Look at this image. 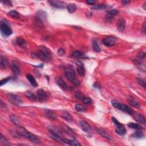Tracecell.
Here are the masks:
<instances>
[{"instance_id":"44dd1931","label":"cell","mask_w":146,"mask_h":146,"mask_svg":"<svg viewBox=\"0 0 146 146\" xmlns=\"http://www.w3.org/2000/svg\"><path fill=\"white\" fill-rule=\"evenodd\" d=\"M26 78H27L28 81H29L30 83L31 84V85L33 86V87H38V85L37 82V81H35L34 78L33 77L32 75H30V74H28V75H26Z\"/></svg>"},{"instance_id":"2e32d148","label":"cell","mask_w":146,"mask_h":146,"mask_svg":"<svg viewBox=\"0 0 146 146\" xmlns=\"http://www.w3.org/2000/svg\"><path fill=\"white\" fill-rule=\"evenodd\" d=\"M126 21L123 18H121L118 20V24H117V29L120 32H123L124 29L126 28Z\"/></svg>"},{"instance_id":"5b68a950","label":"cell","mask_w":146,"mask_h":146,"mask_svg":"<svg viewBox=\"0 0 146 146\" xmlns=\"http://www.w3.org/2000/svg\"><path fill=\"white\" fill-rule=\"evenodd\" d=\"M6 98L9 102L11 103V104L16 105V106H19V105L22 104L23 103L21 98L18 95L13 94V93H9L7 94Z\"/></svg>"},{"instance_id":"5bb4252c","label":"cell","mask_w":146,"mask_h":146,"mask_svg":"<svg viewBox=\"0 0 146 146\" xmlns=\"http://www.w3.org/2000/svg\"><path fill=\"white\" fill-rule=\"evenodd\" d=\"M116 126L115 128L116 132L118 134V135L121 136H124L125 135L127 132V130L123 124L120 123Z\"/></svg>"},{"instance_id":"e575fe53","label":"cell","mask_w":146,"mask_h":146,"mask_svg":"<svg viewBox=\"0 0 146 146\" xmlns=\"http://www.w3.org/2000/svg\"><path fill=\"white\" fill-rule=\"evenodd\" d=\"M8 14L11 17L16 19H18L20 18V13L16 10H11L8 13Z\"/></svg>"},{"instance_id":"7a4b0ae2","label":"cell","mask_w":146,"mask_h":146,"mask_svg":"<svg viewBox=\"0 0 146 146\" xmlns=\"http://www.w3.org/2000/svg\"><path fill=\"white\" fill-rule=\"evenodd\" d=\"M17 132L19 135L23 136V137L31 141L32 142L35 143H40V140L36 136H35L34 135H33V134L29 132L24 127H21V126H18V128L17 129Z\"/></svg>"},{"instance_id":"277c9868","label":"cell","mask_w":146,"mask_h":146,"mask_svg":"<svg viewBox=\"0 0 146 146\" xmlns=\"http://www.w3.org/2000/svg\"><path fill=\"white\" fill-rule=\"evenodd\" d=\"M0 30L1 34L4 37H9L13 34V31L11 30L9 22L6 20H2L0 23Z\"/></svg>"},{"instance_id":"4fadbf2b","label":"cell","mask_w":146,"mask_h":146,"mask_svg":"<svg viewBox=\"0 0 146 146\" xmlns=\"http://www.w3.org/2000/svg\"><path fill=\"white\" fill-rule=\"evenodd\" d=\"M56 82L59 87H60L62 90L66 91L68 90V86H67L65 82L62 79L61 77H56Z\"/></svg>"},{"instance_id":"4316f807","label":"cell","mask_w":146,"mask_h":146,"mask_svg":"<svg viewBox=\"0 0 146 146\" xmlns=\"http://www.w3.org/2000/svg\"><path fill=\"white\" fill-rule=\"evenodd\" d=\"M71 57L75 58H85V54L80 51H75L71 54Z\"/></svg>"},{"instance_id":"ee69618b","label":"cell","mask_w":146,"mask_h":146,"mask_svg":"<svg viewBox=\"0 0 146 146\" xmlns=\"http://www.w3.org/2000/svg\"><path fill=\"white\" fill-rule=\"evenodd\" d=\"M137 57L139 59V60H142V59H144L145 58V53L143 51H140L138 54Z\"/></svg>"},{"instance_id":"1f68e13d","label":"cell","mask_w":146,"mask_h":146,"mask_svg":"<svg viewBox=\"0 0 146 146\" xmlns=\"http://www.w3.org/2000/svg\"><path fill=\"white\" fill-rule=\"evenodd\" d=\"M129 104H130L131 106L135 107V108L139 109L140 107V104L137 101V100H136L135 99H131L130 100H129Z\"/></svg>"},{"instance_id":"f546056e","label":"cell","mask_w":146,"mask_h":146,"mask_svg":"<svg viewBox=\"0 0 146 146\" xmlns=\"http://www.w3.org/2000/svg\"><path fill=\"white\" fill-rule=\"evenodd\" d=\"M62 117L64 119V120H66L68 122H71L73 120L72 117L70 115V114L67 111H64L63 113L62 114Z\"/></svg>"},{"instance_id":"8992f818","label":"cell","mask_w":146,"mask_h":146,"mask_svg":"<svg viewBox=\"0 0 146 146\" xmlns=\"http://www.w3.org/2000/svg\"><path fill=\"white\" fill-rule=\"evenodd\" d=\"M117 41V38L114 36H107L102 40L103 44L107 47H110L114 45Z\"/></svg>"},{"instance_id":"d6a6232c","label":"cell","mask_w":146,"mask_h":146,"mask_svg":"<svg viewBox=\"0 0 146 146\" xmlns=\"http://www.w3.org/2000/svg\"><path fill=\"white\" fill-rule=\"evenodd\" d=\"M92 49L93 50L96 52H99L101 51L100 47L98 45V43L97 41H94L92 42Z\"/></svg>"},{"instance_id":"603a6c76","label":"cell","mask_w":146,"mask_h":146,"mask_svg":"<svg viewBox=\"0 0 146 146\" xmlns=\"http://www.w3.org/2000/svg\"><path fill=\"white\" fill-rule=\"evenodd\" d=\"M77 72L81 76H83L85 74V69L82 63L77 64Z\"/></svg>"},{"instance_id":"9a60e30c","label":"cell","mask_w":146,"mask_h":146,"mask_svg":"<svg viewBox=\"0 0 146 146\" xmlns=\"http://www.w3.org/2000/svg\"><path fill=\"white\" fill-rule=\"evenodd\" d=\"M8 66L9 62L8 59L6 57L1 56V57H0V68L2 70H5V69L8 68Z\"/></svg>"},{"instance_id":"484cf974","label":"cell","mask_w":146,"mask_h":146,"mask_svg":"<svg viewBox=\"0 0 146 146\" xmlns=\"http://www.w3.org/2000/svg\"><path fill=\"white\" fill-rule=\"evenodd\" d=\"M10 119L12 123H13L16 126H20L21 122L20 119L18 118L17 116L14 115H10Z\"/></svg>"},{"instance_id":"3957f363","label":"cell","mask_w":146,"mask_h":146,"mask_svg":"<svg viewBox=\"0 0 146 146\" xmlns=\"http://www.w3.org/2000/svg\"><path fill=\"white\" fill-rule=\"evenodd\" d=\"M111 104L115 108L121 110L122 111L126 112V113L130 115H133L134 113H135L130 107H128V106H127V105L124 104H122L120 102H118L115 100H112L111 101Z\"/></svg>"},{"instance_id":"836d02e7","label":"cell","mask_w":146,"mask_h":146,"mask_svg":"<svg viewBox=\"0 0 146 146\" xmlns=\"http://www.w3.org/2000/svg\"><path fill=\"white\" fill-rule=\"evenodd\" d=\"M132 136L134 138H136V139H140L143 138L144 136V134H143L142 131H140L139 130H138L137 131L134 132Z\"/></svg>"},{"instance_id":"bcb514c9","label":"cell","mask_w":146,"mask_h":146,"mask_svg":"<svg viewBox=\"0 0 146 146\" xmlns=\"http://www.w3.org/2000/svg\"><path fill=\"white\" fill-rule=\"evenodd\" d=\"M58 54L59 56H63V55H64V50L63 49H59L58 50Z\"/></svg>"},{"instance_id":"c3c4849f","label":"cell","mask_w":146,"mask_h":146,"mask_svg":"<svg viewBox=\"0 0 146 146\" xmlns=\"http://www.w3.org/2000/svg\"><path fill=\"white\" fill-rule=\"evenodd\" d=\"M86 3L88 5H93L95 3V1H93V0H87V1H86Z\"/></svg>"},{"instance_id":"ffe728a7","label":"cell","mask_w":146,"mask_h":146,"mask_svg":"<svg viewBox=\"0 0 146 146\" xmlns=\"http://www.w3.org/2000/svg\"><path fill=\"white\" fill-rule=\"evenodd\" d=\"M97 132L100 135H101L102 137L106 138L107 140H111L112 139L111 136L105 131L103 130H102V129H100V128H97Z\"/></svg>"},{"instance_id":"ba28073f","label":"cell","mask_w":146,"mask_h":146,"mask_svg":"<svg viewBox=\"0 0 146 146\" xmlns=\"http://www.w3.org/2000/svg\"><path fill=\"white\" fill-rule=\"evenodd\" d=\"M119 11L116 10V9H113V10H110L107 11V14L105 16V20L107 22H111L113 20V18L115 16H116Z\"/></svg>"},{"instance_id":"7dc6e473","label":"cell","mask_w":146,"mask_h":146,"mask_svg":"<svg viewBox=\"0 0 146 146\" xmlns=\"http://www.w3.org/2000/svg\"><path fill=\"white\" fill-rule=\"evenodd\" d=\"M122 4L124 5H128L130 2V1H128V0H122Z\"/></svg>"},{"instance_id":"e0dca14e","label":"cell","mask_w":146,"mask_h":146,"mask_svg":"<svg viewBox=\"0 0 146 146\" xmlns=\"http://www.w3.org/2000/svg\"><path fill=\"white\" fill-rule=\"evenodd\" d=\"M44 111L45 115L49 119H52V120H56L57 119V116L56 114L52 111V110L49 109H45L44 110Z\"/></svg>"},{"instance_id":"7c38bea8","label":"cell","mask_w":146,"mask_h":146,"mask_svg":"<svg viewBox=\"0 0 146 146\" xmlns=\"http://www.w3.org/2000/svg\"><path fill=\"white\" fill-rule=\"evenodd\" d=\"M48 130L49 131V132H51L52 134H56V135H59L61 136V137H63V132L61 130V129H59V128L57 127L54 126H50L48 127Z\"/></svg>"},{"instance_id":"30bf717a","label":"cell","mask_w":146,"mask_h":146,"mask_svg":"<svg viewBox=\"0 0 146 146\" xmlns=\"http://www.w3.org/2000/svg\"><path fill=\"white\" fill-rule=\"evenodd\" d=\"M48 3L51 6L58 9H64L67 6L65 2L60 1H49Z\"/></svg>"},{"instance_id":"7402d4cb","label":"cell","mask_w":146,"mask_h":146,"mask_svg":"<svg viewBox=\"0 0 146 146\" xmlns=\"http://www.w3.org/2000/svg\"><path fill=\"white\" fill-rule=\"evenodd\" d=\"M24 95L26 98H28L29 99L32 100V101H35L37 99L36 95H35L33 92L30 91H26Z\"/></svg>"},{"instance_id":"681fc988","label":"cell","mask_w":146,"mask_h":146,"mask_svg":"<svg viewBox=\"0 0 146 146\" xmlns=\"http://www.w3.org/2000/svg\"><path fill=\"white\" fill-rule=\"evenodd\" d=\"M145 28H146L145 22H144V23H143V28H142V31L144 34H145Z\"/></svg>"},{"instance_id":"f35d334b","label":"cell","mask_w":146,"mask_h":146,"mask_svg":"<svg viewBox=\"0 0 146 146\" xmlns=\"http://www.w3.org/2000/svg\"><path fill=\"white\" fill-rule=\"evenodd\" d=\"M69 145H81L75 139H71L69 140Z\"/></svg>"},{"instance_id":"4dcf8cb0","label":"cell","mask_w":146,"mask_h":146,"mask_svg":"<svg viewBox=\"0 0 146 146\" xmlns=\"http://www.w3.org/2000/svg\"><path fill=\"white\" fill-rule=\"evenodd\" d=\"M128 126L130 128L135 129V130H140L142 129V126L139 125V124L135 123H129L128 124Z\"/></svg>"},{"instance_id":"9c48e42d","label":"cell","mask_w":146,"mask_h":146,"mask_svg":"<svg viewBox=\"0 0 146 146\" xmlns=\"http://www.w3.org/2000/svg\"><path fill=\"white\" fill-rule=\"evenodd\" d=\"M36 96L37 99L41 102H45L48 98L46 92L42 89H39L37 91Z\"/></svg>"},{"instance_id":"f1b7e54d","label":"cell","mask_w":146,"mask_h":146,"mask_svg":"<svg viewBox=\"0 0 146 146\" xmlns=\"http://www.w3.org/2000/svg\"><path fill=\"white\" fill-rule=\"evenodd\" d=\"M135 120L137 121L138 123L142 124H145V122H146L145 119L144 117V116L140 114H138V115L136 116V117L135 118Z\"/></svg>"},{"instance_id":"74e56055","label":"cell","mask_w":146,"mask_h":146,"mask_svg":"<svg viewBox=\"0 0 146 146\" xmlns=\"http://www.w3.org/2000/svg\"><path fill=\"white\" fill-rule=\"evenodd\" d=\"M35 22L37 23V25L40 26V27H44V26L43 21L41 20V19H40L39 17H38L37 16L35 17Z\"/></svg>"},{"instance_id":"ac0fdd59","label":"cell","mask_w":146,"mask_h":146,"mask_svg":"<svg viewBox=\"0 0 146 146\" xmlns=\"http://www.w3.org/2000/svg\"><path fill=\"white\" fill-rule=\"evenodd\" d=\"M79 125L81 126V128H82L83 131H85L86 132H88L91 130V128L90 126L85 121H80Z\"/></svg>"},{"instance_id":"f907efd6","label":"cell","mask_w":146,"mask_h":146,"mask_svg":"<svg viewBox=\"0 0 146 146\" xmlns=\"http://www.w3.org/2000/svg\"><path fill=\"white\" fill-rule=\"evenodd\" d=\"M145 5H146V4L145 3V4H144V6H143V8H144V10H145Z\"/></svg>"},{"instance_id":"8fae6325","label":"cell","mask_w":146,"mask_h":146,"mask_svg":"<svg viewBox=\"0 0 146 146\" xmlns=\"http://www.w3.org/2000/svg\"><path fill=\"white\" fill-rule=\"evenodd\" d=\"M11 70H12V73L14 74V76L15 77L20 75V69L18 63H17L15 61H13L11 65Z\"/></svg>"},{"instance_id":"8d00e7d4","label":"cell","mask_w":146,"mask_h":146,"mask_svg":"<svg viewBox=\"0 0 146 146\" xmlns=\"http://www.w3.org/2000/svg\"><path fill=\"white\" fill-rule=\"evenodd\" d=\"M0 142L2 144H3L4 145H10V143L8 142V140L4 137V136L2 135H1V139H0Z\"/></svg>"},{"instance_id":"52a82bcc","label":"cell","mask_w":146,"mask_h":146,"mask_svg":"<svg viewBox=\"0 0 146 146\" xmlns=\"http://www.w3.org/2000/svg\"><path fill=\"white\" fill-rule=\"evenodd\" d=\"M64 74H65V76L67 79L71 82L73 83L76 79L75 73L72 69L66 68L65 69V71H64Z\"/></svg>"},{"instance_id":"d4e9b609","label":"cell","mask_w":146,"mask_h":146,"mask_svg":"<svg viewBox=\"0 0 146 146\" xmlns=\"http://www.w3.org/2000/svg\"><path fill=\"white\" fill-rule=\"evenodd\" d=\"M66 8L68 9V11L70 13H73L76 11V9H77V6H76V4H69L66 6Z\"/></svg>"},{"instance_id":"6da1fadb","label":"cell","mask_w":146,"mask_h":146,"mask_svg":"<svg viewBox=\"0 0 146 146\" xmlns=\"http://www.w3.org/2000/svg\"><path fill=\"white\" fill-rule=\"evenodd\" d=\"M39 49V51L37 53L32 54L33 57L35 56V58H39L44 62H49L52 60L51 52L48 48L44 46H41Z\"/></svg>"},{"instance_id":"60d3db41","label":"cell","mask_w":146,"mask_h":146,"mask_svg":"<svg viewBox=\"0 0 146 146\" xmlns=\"http://www.w3.org/2000/svg\"><path fill=\"white\" fill-rule=\"evenodd\" d=\"M12 78H13L12 77H8V78H5V79H2L1 81V82H0V86H2L6 84L7 82H8L9 81H10Z\"/></svg>"},{"instance_id":"b9f144b4","label":"cell","mask_w":146,"mask_h":146,"mask_svg":"<svg viewBox=\"0 0 146 146\" xmlns=\"http://www.w3.org/2000/svg\"><path fill=\"white\" fill-rule=\"evenodd\" d=\"M82 100L83 103L86 105H89L91 103V99H90V98L85 97Z\"/></svg>"},{"instance_id":"f6af8a7d","label":"cell","mask_w":146,"mask_h":146,"mask_svg":"<svg viewBox=\"0 0 146 146\" xmlns=\"http://www.w3.org/2000/svg\"><path fill=\"white\" fill-rule=\"evenodd\" d=\"M2 3L4 5L8 6H12V4L10 1H8V0H5L4 1H2Z\"/></svg>"},{"instance_id":"d6986e66","label":"cell","mask_w":146,"mask_h":146,"mask_svg":"<svg viewBox=\"0 0 146 146\" xmlns=\"http://www.w3.org/2000/svg\"><path fill=\"white\" fill-rule=\"evenodd\" d=\"M63 131H64L68 135H69L70 136H71V138H75L76 137V135L75 134L74 132V131L71 130V129L68 127V126H66V125H64L63 126Z\"/></svg>"},{"instance_id":"7bdbcfd3","label":"cell","mask_w":146,"mask_h":146,"mask_svg":"<svg viewBox=\"0 0 146 146\" xmlns=\"http://www.w3.org/2000/svg\"><path fill=\"white\" fill-rule=\"evenodd\" d=\"M137 82L140 85V86H142L143 88H145V82L144 80L140 78H137Z\"/></svg>"},{"instance_id":"cb8c5ba5","label":"cell","mask_w":146,"mask_h":146,"mask_svg":"<svg viewBox=\"0 0 146 146\" xmlns=\"http://www.w3.org/2000/svg\"><path fill=\"white\" fill-rule=\"evenodd\" d=\"M16 43L19 46L22 47V48H25V47L26 46L25 41L20 37L17 38Z\"/></svg>"},{"instance_id":"d590c367","label":"cell","mask_w":146,"mask_h":146,"mask_svg":"<svg viewBox=\"0 0 146 146\" xmlns=\"http://www.w3.org/2000/svg\"><path fill=\"white\" fill-rule=\"evenodd\" d=\"M75 108L76 111H79V112H85L86 110V108L84 106H82V105H81V104H75Z\"/></svg>"},{"instance_id":"ab89813d","label":"cell","mask_w":146,"mask_h":146,"mask_svg":"<svg viewBox=\"0 0 146 146\" xmlns=\"http://www.w3.org/2000/svg\"><path fill=\"white\" fill-rule=\"evenodd\" d=\"M74 97H75L76 99H81V100H82L83 98H85V97L83 96V95L82 94V93H81L79 92H75V94H74Z\"/></svg>"},{"instance_id":"83f0119b","label":"cell","mask_w":146,"mask_h":146,"mask_svg":"<svg viewBox=\"0 0 146 146\" xmlns=\"http://www.w3.org/2000/svg\"><path fill=\"white\" fill-rule=\"evenodd\" d=\"M107 8V6L106 5L104 4H97V5H94L92 7L91 9L93 10H104V9H106Z\"/></svg>"}]
</instances>
